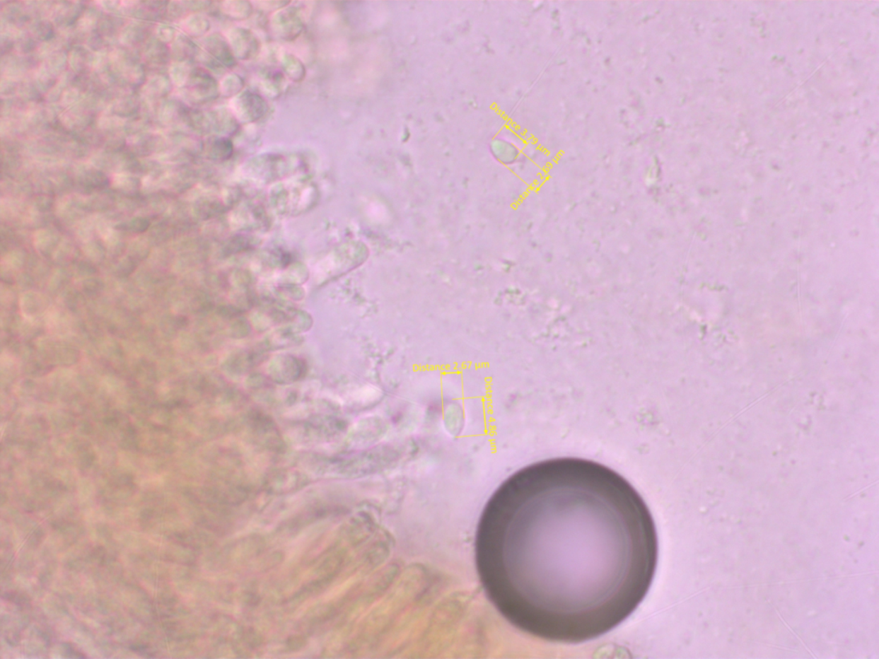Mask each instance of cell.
<instances>
[{
    "instance_id": "cell-1",
    "label": "cell",
    "mask_w": 879,
    "mask_h": 659,
    "mask_svg": "<svg viewBox=\"0 0 879 659\" xmlns=\"http://www.w3.org/2000/svg\"><path fill=\"white\" fill-rule=\"evenodd\" d=\"M477 568L516 629L555 644L605 636L656 576L659 540L644 498L598 462L564 457L506 482L482 515Z\"/></svg>"
},
{
    "instance_id": "cell-2",
    "label": "cell",
    "mask_w": 879,
    "mask_h": 659,
    "mask_svg": "<svg viewBox=\"0 0 879 659\" xmlns=\"http://www.w3.org/2000/svg\"><path fill=\"white\" fill-rule=\"evenodd\" d=\"M306 363L294 356L276 357L268 366V375L275 383L291 384L299 380L306 373Z\"/></svg>"
},
{
    "instance_id": "cell-3",
    "label": "cell",
    "mask_w": 879,
    "mask_h": 659,
    "mask_svg": "<svg viewBox=\"0 0 879 659\" xmlns=\"http://www.w3.org/2000/svg\"><path fill=\"white\" fill-rule=\"evenodd\" d=\"M139 51L146 68L147 74L151 71V75L163 74V69L168 70L170 62L172 60L170 47L161 42L154 35L147 40Z\"/></svg>"
},
{
    "instance_id": "cell-4",
    "label": "cell",
    "mask_w": 879,
    "mask_h": 659,
    "mask_svg": "<svg viewBox=\"0 0 879 659\" xmlns=\"http://www.w3.org/2000/svg\"><path fill=\"white\" fill-rule=\"evenodd\" d=\"M236 119L245 123L254 122L266 114L267 104L262 96L250 92L238 95L233 102Z\"/></svg>"
},
{
    "instance_id": "cell-5",
    "label": "cell",
    "mask_w": 879,
    "mask_h": 659,
    "mask_svg": "<svg viewBox=\"0 0 879 659\" xmlns=\"http://www.w3.org/2000/svg\"><path fill=\"white\" fill-rule=\"evenodd\" d=\"M86 8L80 2H55L48 18L57 31L66 30L78 21Z\"/></svg>"
},
{
    "instance_id": "cell-6",
    "label": "cell",
    "mask_w": 879,
    "mask_h": 659,
    "mask_svg": "<svg viewBox=\"0 0 879 659\" xmlns=\"http://www.w3.org/2000/svg\"><path fill=\"white\" fill-rule=\"evenodd\" d=\"M152 24L131 20L124 26L119 35L120 45L131 49L139 50L151 37Z\"/></svg>"
},
{
    "instance_id": "cell-7",
    "label": "cell",
    "mask_w": 879,
    "mask_h": 659,
    "mask_svg": "<svg viewBox=\"0 0 879 659\" xmlns=\"http://www.w3.org/2000/svg\"><path fill=\"white\" fill-rule=\"evenodd\" d=\"M173 83L168 76L165 74L149 75L146 83L139 88L140 98L151 102L167 98L171 93Z\"/></svg>"
},
{
    "instance_id": "cell-8",
    "label": "cell",
    "mask_w": 879,
    "mask_h": 659,
    "mask_svg": "<svg viewBox=\"0 0 879 659\" xmlns=\"http://www.w3.org/2000/svg\"><path fill=\"white\" fill-rule=\"evenodd\" d=\"M94 53L83 45H74L68 51V69L76 75L91 74L93 71Z\"/></svg>"
},
{
    "instance_id": "cell-9",
    "label": "cell",
    "mask_w": 879,
    "mask_h": 659,
    "mask_svg": "<svg viewBox=\"0 0 879 659\" xmlns=\"http://www.w3.org/2000/svg\"><path fill=\"white\" fill-rule=\"evenodd\" d=\"M232 35L230 45L234 55L242 59L250 58L258 49V42L250 32L240 29L236 30Z\"/></svg>"
},
{
    "instance_id": "cell-10",
    "label": "cell",
    "mask_w": 879,
    "mask_h": 659,
    "mask_svg": "<svg viewBox=\"0 0 879 659\" xmlns=\"http://www.w3.org/2000/svg\"><path fill=\"white\" fill-rule=\"evenodd\" d=\"M206 47L209 53L215 56L224 65L228 66L234 65V54H233L230 43L226 41L223 36H211L206 41Z\"/></svg>"
},
{
    "instance_id": "cell-11",
    "label": "cell",
    "mask_w": 879,
    "mask_h": 659,
    "mask_svg": "<svg viewBox=\"0 0 879 659\" xmlns=\"http://www.w3.org/2000/svg\"><path fill=\"white\" fill-rule=\"evenodd\" d=\"M27 33L40 43L53 39L57 32L50 18H35L26 28Z\"/></svg>"
},
{
    "instance_id": "cell-12",
    "label": "cell",
    "mask_w": 879,
    "mask_h": 659,
    "mask_svg": "<svg viewBox=\"0 0 879 659\" xmlns=\"http://www.w3.org/2000/svg\"><path fill=\"white\" fill-rule=\"evenodd\" d=\"M195 48L194 44L187 36L176 35L170 47L171 59L175 60L174 62H187L188 59L197 54Z\"/></svg>"
},
{
    "instance_id": "cell-13",
    "label": "cell",
    "mask_w": 879,
    "mask_h": 659,
    "mask_svg": "<svg viewBox=\"0 0 879 659\" xmlns=\"http://www.w3.org/2000/svg\"><path fill=\"white\" fill-rule=\"evenodd\" d=\"M335 425L330 416H318L308 421V433L320 439H330V436L334 432Z\"/></svg>"
},
{
    "instance_id": "cell-14",
    "label": "cell",
    "mask_w": 879,
    "mask_h": 659,
    "mask_svg": "<svg viewBox=\"0 0 879 659\" xmlns=\"http://www.w3.org/2000/svg\"><path fill=\"white\" fill-rule=\"evenodd\" d=\"M262 360V353L246 352L236 356V358L230 364V367L233 371L236 373H245L255 367Z\"/></svg>"
},
{
    "instance_id": "cell-15",
    "label": "cell",
    "mask_w": 879,
    "mask_h": 659,
    "mask_svg": "<svg viewBox=\"0 0 879 659\" xmlns=\"http://www.w3.org/2000/svg\"><path fill=\"white\" fill-rule=\"evenodd\" d=\"M206 144L209 155L215 159H227L232 154V143L228 139L216 138V139H209Z\"/></svg>"
},
{
    "instance_id": "cell-16",
    "label": "cell",
    "mask_w": 879,
    "mask_h": 659,
    "mask_svg": "<svg viewBox=\"0 0 879 659\" xmlns=\"http://www.w3.org/2000/svg\"><path fill=\"white\" fill-rule=\"evenodd\" d=\"M209 23L202 16L192 15L184 19L183 29L188 35L200 36L206 33Z\"/></svg>"
},
{
    "instance_id": "cell-17",
    "label": "cell",
    "mask_w": 879,
    "mask_h": 659,
    "mask_svg": "<svg viewBox=\"0 0 879 659\" xmlns=\"http://www.w3.org/2000/svg\"><path fill=\"white\" fill-rule=\"evenodd\" d=\"M153 31L156 37L160 40L161 42L167 44V45L168 43H172L176 35H176L175 28L167 23H158L154 28Z\"/></svg>"
}]
</instances>
